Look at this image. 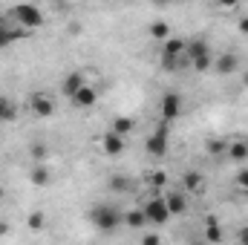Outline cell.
<instances>
[{"label":"cell","mask_w":248,"mask_h":245,"mask_svg":"<svg viewBox=\"0 0 248 245\" xmlns=\"http://www.w3.org/2000/svg\"><path fill=\"white\" fill-rule=\"evenodd\" d=\"M95 101H98V90H95L93 84H87V87L78 90V95L72 98V107H78V110H90V107H95Z\"/></svg>","instance_id":"11"},{"label":"cell","mask_w":248,"mask_h":245,"mask_svg":"<svg viewBox=\"0 0 248 245\" xmlns=\"http://www.w3.org/2000/svg\"><path fill=\"white\" fill-rule=\"evenodd\" d=\"M144 150H147V156H153V159H162V156H168V150H170V127L162 122L150 136H147V141H144Z\"/></svg>","instance_id":"3"},{"label":"cell","mask_w":248,"mask_h":245,"mask_svg":"<svg viewBox=\"0 0 248 245\" xmlns=\"http://www.w3.org/2000/svg\"><path fill=\"white\" fill-rule=\"evenodd\" d=\"M12 119H17V107L6 95H0V122H12Z\"/></svg>","instance_id":"23"},{"label":"cell","mask_w":248,"mask_h":245,"mask_svg":"<svg viewBox=\"0 0 248 245\" xmlns=\"http://www.w3.org/2000/svg\"><path fill=\"white\" fill-rule=\"evenodd\" d=\"M87 219H90V225H93L95 231H101V234H116L124 225V211H119V208L110 205V202H98V205L90 208Z\"/></svg>","instance_id":"1"},{"label":"cell","mask_w":248,"mask_h":245,"mask_svg":"<svg viewBox=\"0 0 248 245\" xmlns=\"http://www.w3.org/2000/svg\"><path fill=\"white\" fill-rule=\"evenodd\" d=\"M141 211H144L147 225H165V222L170 219V211H168V205H165V196H150V199L141 205Z\"/></svg>","instance_id":"4"},{"label":"cell","mask_w":248,"mask_h":245,"mask_svg":"<svg viewBox=\"0 0 248 245\" xmlns=\"http://www.w3.org/2000/svg\"><path fill=\"white\" fill-rule=\"evenodd\" d=\"M222 237H225V234H222V225H219L214 216H208V222H205V237H202V240L208 245H219Z\"/></svg>","instance_id":"15"},{"label":"cell","mask_w":248,"mask_h":245,"mask_svg":"<svg viewBox=\"0 0 248 245\" xmlns=\"http://www.w3.org/2000/svg\"><path fill=\"white\" fill-rule=\"evenodd\" d=\"M159 113H162V122L170 124L173 119H179L182 116V95L179 92H165L162 95V104H159Z\"/></svg>","instance_id":"6"},{"label":"cell","mask_w":248,"mask_h":245,"mask_svg":"<svg viewBox=\"0 0 248 245\" xmlns=\"http://www.w3.org/2000/svg\"><path fill=\"white\" fill-rule=\"evenodd\" d=\"M214 72L217 75H234L240 72V55L237 52H222L214 58Z\"/></svg>","instance_id":"8"},{"label":"cell","mask_w":248,"mask_h":245,"mask_svg":"<svg viewBox=\"0 0 248 245\" xmlns=\"http://www.w3.org/2000/svg\"><path fill=\"white\" fill-rule=\"evenodd\" d=\"M147 35H150L153 41L165 44V41L170 38V23H168V20H153V23L147 26Z\"/></svg>","instance_id":"19"},{"label":"cell","mask_w":248,"mask_h":245,"mask_svg":"<svg viewBox=\"0 0 248 245\" xmlns=\"http://www.w3.org/2000/svg\"><path fill=\"white\" fill-rule=\"evenodd\" d=\"M228 159L231 162H246L248 159V138H234L231 144H228Z\"/></svg>","instance_id":"18"},{"label":"cell","mask_w":248,"mask_h":245,"mask_svg":"<svg viewBox=\"0 0 248 245\" xmlns=\"http://www.w3.org/2000/svg\"><path fill=\"white\" fill-rule=\"evenodd\" d=\"M147 184H153L156 190H159V187H165V184H168V173H162V170H156V173H153V176L147 179Z\"/></svg>","instance_id":"28"},{"label":"cell","mask_w":248,"mask_h":245,"mask_svg":"<svg viewBox=\"0 0 248 245\" xmlns=\"http://www.w3.org/2000/svg\"><path fill=\"white\" fill-rule=\"evenodd\" d=\"M202 182H205V179H202L199 170H185L182 179H179V184H182L185 193H199V190H202Z\"/></svg>","instance_id":"14"},{"label":"cell","mask_w":248,"mask_h":245,"mask_svg":"<svg viewBox=\"0 0 248 245\" xmlns=\"http://www.w3.org/2000/svg\"><path fill=\"white\" fill-rule=\"evenodd\" d=\"M237 245H248V225H243L237 231Z\"/></svg>","instance_id":"32"},{"label":"cell","mask_w":248,"mask_h":245,"mask_svg":"<svg viewBox=\"0 0 248 245\" xmlns=\"http://www.w3.org/2000/svg\"><path fill=\"white\" fill-rule=\"evenodd\" d=\"M202 55H211V46H208V41L205 38H193V41H187L185 44V61H196V58H202Z\"/></svg>","instance_id":"12"},{"label":"cell","mask_w":248,"mask_h":245,"mask_svg":"<svg viewBox=\"0 0 248 245\" xmlns=\"http://www.w3.org/2000/svg\"><path fill=\"white\" fill-rule=\"evenodd\" d=\"M133 127H136V122H133V119H127V116H119V119L113 122V133H116V136H122V138H127V136L133 133Z\"/></svg>","instance_id":"22"},{"label":"cell","mask_w":248,"mask_h":245,"mask_svg":"<svg viewBox=\"0 0 248 245\" xmlns=\"http://www.w3.org/2000/svg\"><path fill=\"white\" fill-rule=\"evenodd\" d=\"M185 44L182 38H176V35H170L165 44H162V55H170V58H182L185 55Z\"/></svg>","instance_id":"17"},{"label":"cell","mask_w":248,"mask_h":245,"mask_svg":"<svg viewBox=\"0 0 248 245\" xmlns=\"http://www.w3.org/2000/svg\"><path fill=\"white\" fill-rule=\"evenodd\" d=\"M141 245H162V240H159V234L144 231V234H141Z\"/></svg>","instance_id":"31"},{"label":"cell","mask_w":248,"mask_h":245,"mask_svg":"<svg viewBox=\"0 0 248 245\" xmlns=\"http://www.w3.org/2000/svg\"><path fill=\"white\" fill-rule=\"evenodd\" d=\"M29 110H32V116H38V119H52V116H55V98H52L49 92L38 90V92H32V98H29Z\"/></svg>","instance_id":"5"},{"label":"cell","mask_w":248,"mask_h":245,"mask_svg":"<svg viewBox=\"0 0 248 245\" xmlns=\"http://www.w3.org/2000/svg\"><path fill=\"white\" fill-rule=\"evenodd\" d=\"M124 147H127V138H122V136H116L113 130H107L104 136H101V150L107 153V156H122Z\"/></svg>","instance_id":"10"},{"label":"cell","mask_w":248,"mask_h":245,"mask_svg":"<svg viewBox=\"0 0 248 245\" xmlns=\"http://www.w3.org/2000/svg\"><path fill=\"white\" fill-rule=\"evenodd\" d=\"M162 69H165V72H179V66H182V63H185V55H182V58H170V55H162Z\"/></svg>","instance_id":"26"},{"label":"cell","mask_w":248,"mask_h":245,"mask_svg":"<svg viewBox=\"0 0 248 245\" xmlns=\"http://www.w3.org/2000/svg\"><path fill=\"white\" fill-rule=\"evenodd\" d=\"M124 228H133V231H144L147 228V219H144V211L141 208H133L124 214Z\"/></svg>","instance_id":"16"},{"label":"cell","mask_w":248,"mask_h":245,"mask_svg":"<svg viewBox=\"0 0 248 245\" xmlns=\"http://www.w3.org/2000/svg\"><path fill=\"white\" fill-rule=\"evenodd\" d=\"M6 231H9V225H6V222H0V234H6Z\"/></svg>","instance_id":"35"},{"label":"cell","mask_w":248,"mask_h":245,"mask_svg":"<svg viewBox=\"0 0 248 245\" xmlns=\"http://www.w3.org/2000/svg\"><path fill=\"white\" fill-rule=\"evenodd\" d=\"M190 69L193 72H211L214 69V55H202V58H196V61H190Z\"/></svg>","instance_id":"24"},{"label":"cell","mask_w":248,"mask_h":245,"mask_svg":"<svg viewBox=\"0 0 248 245\" xmlns=\"http://www.w3.org/2000/svg\"><path fill=\"white\" fill-rule=\"evenodd\" d=\"M237 26H240V32H243V35H248V15L240 17V23H237Z\"/></svg>","instance_id":"33"},{"label":"cell","mask_w":248,"mask_h":245,"mask_svg":"<svg viewBox=\"0 0 248 245\" xmlns=\"http://www.w3.org/2000/svg\"><path fill=\"white\" fill-rule=\"evenodd\" d=\"M87 87V75H84V69H69L66 75H63L61 81V95H66L69 101L78 95V90H84Z\"/></svg>","instance_id":"7"},{"label":"cell","mask_w":248,"mask_h":245,"mask_svg":"<svg viewBox=\"0 0 248 245\" xmlns=\"http://www.w3.org/2000/svg\"><path fill=\"white\" fill-rule=\"evenodd\" d=\"M3 26H9V17H6V15H0V29H3Z\"/></svg>","instance_id":"34"},{"label":"cell","mask_w":248,"mask_h":245,"mask_svg":"<svg viewBox=\"0 0 248 245\" xmlns=\"http://www.w3.org/2000/svg\"><path fill=\"white\" fill-rule=\"evenodd\" d=\"M237 187L248 193V168H240V170H237Z\"/></svg>","instance_id":"30"},{"label":"cell","mask_w":248,"mask_h":245,"mask_svg":"<svg viewBox=\"0 0 248 245\" xmlns=\"http://www.w3.org/2000/svg\"><path fill=\"white\" fill-rule=\"evenodd\" d=\"M29 153H32V162L38 165V162H44V153H46V147H44V144H32V147H29Z\"/></svg>","instance_id":"29"},{"label":"cell","mask_w":248,"mask_h":245,"mask_svg":"<svg viewBox=\"0 0 248 245\" xmlns=\"http://www.w3.org/2000/svg\"><path fill=\"white\" fill-rule=\"evenodd\" d=\"M6 17L12 20V26H17V29H38V26H44L46 20H44V12L38 9V6H32V3H17V6H12L9 12H6Z\"/></svg>","instance_id":"2"},{"label":"cell","mask_w":248,"mask_h":245,"mask_svg":"<svg viewBox=\"0 0 248 245\" xmlns=\"http://www.w3.org/2000/svg\"><path fill=\"white\" fill-rule=\"evenodd\" d=\"M205 147H208V153H211V156H219V153H228V141H225V138H211V141H208Z\"/></svg>","instance_id":"27"},{"label":"cell","mask_w":248,"mask_h":245,"mask_svg":"<svg viewBox=\"0 0 248 245\" xmlns=\"http://www.w3.org/2000/svg\"><path fill=\"white\" fill-rule=\"evenodd\" d=\"M165 205H168L170 216H182L187 211V193L185 190H168L165 193Z\"/></svg>","instance_id":"9"},{"label":"cell","mask_w":248,"mask_h":245,"mask_svg":"<svg viewBox=\"0 0 248 245\" xmlns=\"http://www.w3.org/2000/svg\"><path fill=\"white\" fill-rule=\"evenodd\" d=\"M190 245H208V243H205V240H193Z\"/></svg>","instance_id":"36"},{"label":"cell","mask_w":248,"mask_h":245,"mask_svg":"<svg viewBox=\"0 0 248 245\" xmlns=\"http://www.w3.org/2000/svg\"><path fill=\"white\" fill-rule=\"evenodd\" d=\"M0 199H3V184H0Z\"/></svg>","instance_id":"37"},{"label":"cell","mask_w":248,"mask_h":245,"mask_svg":"<svg viewBox=\"0 0 248 245\" xmlns=\"http://www.w3.org/2000/svg\"><path fill=\"white\" fill-rule=\"evenodd\" d=\"M23 35H26V32H23V29H17V26H12V23H9V26H3V29H0V49L12 46V44H15V41H20Z\"/></svg>","instance_id":"20"},{"label":"cell","mask_w":248,"mask_h":245,"mask_svg":"<svg viewBox=\"0 0 248 245\" xmlns=\"http://www.w3.org/2000/svg\"><path fill=\"white\" fill-rule=\"evenodd\" d=\"M29 182L35 184V187H46V184L52 182V173H49V168H46L44 162L32 165V170H29Z\"/></svg>","instance_id":"13"},{"label":"cell","mask_w":248,"mask_h":245,"mask_svg":"<svg viewBox=\"0 0 248 245\" xmlns=\"http://www.w3.org/2000/svg\"><path fill=\"white\" fill-rule=\"evenodd\" d=\"M26 225H29V231H44V225H46V216H44L41 211H32V214L26 216Z\"/></svg>","instance_id":"25"},{"label":"cell","mask_w":248,"mask_h":245,"mask_svg":"<svg viewBox=\"0 0 248 245\" xmlns=\"http://www.w3.org/2000/svg\"><path fill=\"white\" fill-rule=\"evenodd\" d=\"M107 184H110V190H113V193H130V190H133V179H130V176H124V173H113Z\"/></svg>","instance_id":"21"}]
</instances>
